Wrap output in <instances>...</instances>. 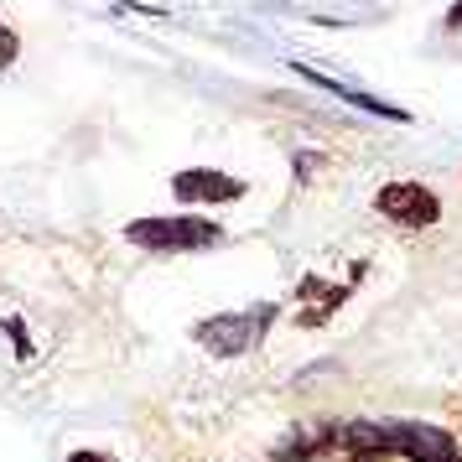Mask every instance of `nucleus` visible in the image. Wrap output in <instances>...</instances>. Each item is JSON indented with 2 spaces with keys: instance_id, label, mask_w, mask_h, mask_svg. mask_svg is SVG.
<instances>
[{
  "instance_id": "obj_9",
  "label": "nucleus",
  "mask_w": 462,
  "mask_h": 462,
  "mask_svg": "<svg viewBox=\"0 0 462 462\" xmlns=\"http://www.w3.org/2000/svg\"><path fill=\"white\" fill-rule=\"evenodd\" d=\"M16 52H22L16 32H11V26H0V68H5V63H16Z\"/></svg>"
},
{
  "instance_id": "obj_3",
  "label": "nucleus",
  "mask_w": 462,
  "mask_h": 462,
  "mask_svg": "<svg viewBox=\"0 0 462 462\" xmlns=\"http://www.w3.org/2000/svg\"><path fill=\"white\" fill-rule=\"evenodd\" d=\"M374 208L400 229H426V224L441 218V198L431 188H420V182H390V188L374 192Z\"/></svg>"
},
{
  "instance_id": "obj_5",
  "label": "nucleus",
  "mask_w": 462,
  "mask_h": 462,
  "mask_svg": "<svg viewBox=\"0 0 462 462\" xmlns=\"http://www.w3.org/2000/svg\"><path fill=\"white\" fill-rule=\"evenodd\" d=\"M171 192L182 208H208V203H234L245 198V182L229 177V171H213V167H182L171 177Z\"/></svg>"
},
{
  "instance_id": "obj_4",
  "label": "nucleus",
  "mask_w": 462,
  "mask_h": 462,
  "mask_svg": "<svg viewBox=\"0 0 462 462\" xmlns=\"http://www.w3.org/2000/svg\"><path fill=\"white\" fill-rule=\"evenodd\" d=\"M390 426V452L411 462H462V447L441 426H426V420H384Z\"/></svg>"
},
{
  "instance_id": "obj_2",
  "label": "nucleus",
  "mask_w": 462,
  "mask_h": 462,
  "mask_svg": "<svg viewBox=\"0 0 462 462\" xmlns=\"http://www.w3.org/2000/svg\"><path fill=\"white\" fill-rule=\"evenodd\" d=\"M275 322V307L265 301V307H250V312H229V317H208V322H198L192 333H198V343L208 348V354L218 358H239L250 354L254 343L265 337V328Z\"/></svg>"
},
{
  "instance_id": "obj_11",
  "label": "nucleus",
  "mask_w": 462,
  "mask_h": 462,
  "mask_svg": "<svg viewBox=\"0 0 462 462\" xmlns=\"http://www.w3.org/2000/svg\"><path fill=\"white\" fill-rule=\"evenodd\" d=\"M68 462H115V457H105V452H73Z\"/></svg>"
},
{
  "instance_id": "obj_10",
  "label": "nucleus",
  "mask_w": 462,
  "mask_h": 462,
  "mask_svg": "<svg viewBox=\"0 0 462 462\" xmlns=\"http://www.w3.org/2000/svg\"><path fill=\"white\" fill-rule=\"evenodd\" d=\"M5 333H11V343H16V354H32V343H26V328H22V317H11V322H5Z\"/></svg>"
},
{
  "instance_id": "obj_8",
  "label": "nucleus",
  "mask_w": 462,
  "mask_h": 462,
  "mask_svg": "<svg viewBox=\"0 0 462 462\" xmlns=\"http://www.w3.org/2000/svg\"><path fill=\"white\" fill-rule=\"evenodd\" d=\"M343 99H348L354 109H364V115H374V120H395V125H411V109L384 105V99H374V94H358V88H348Z\"/></svg>"
},
{
  "instance_id": "obj_7",
  "label": "nucleus",
  "mask_w": 462,
  "mask_h": 462,
  "mask_svg": "<svg viewBox=\"0 0 462 462\" xmlns=\"http://www.w3.org/2000/svg\"><path fill=\"white\" fill-rule=\"evenodd\" d=\"M322 447H333V426H296L291 437L275 447V462H301V457H317Z\"/></svg>"
},
{
  "instance_id": "obj_12",
  "label": "nucleus",
  "mask_w": 462,
  "mask_h": 462,
  "mask_svg": "<svg viewBox=\"0 0 462 462\" xmlns=\"http://www.w3.org/2000/svg\"><path fill=\"white\" fill-rule=\"evenodd\" d=\"M447 26H452V32H457V26H462V0H457V5H452V11H447Z\"/></svg>"
},
{
  "instance_id": "obj_6",
  "label": "nucleus",
  "mask_w": 462,
  "mask_h": 462,
  "mask_svg": "<svg viewBox=\"0 0 462 462\" xmlns=\"http://www.w3.org/2000/svg\"><path fill=\"white\" fill-rule=\"evenodd\" d=\"M333 447H343L348 457H384L390 452V426H379V420H343V426H333Z\"/></svg>"
},
{
  "instance_id": "obj_1",
  "label": "nucleus",
  "mask_w": 462,
  "mask_h": 462,
  "mask_svg": "<svg viewBox=\"0 0 462 462\" xmlns=\"http://www.w3.org/2000/svg\"><path fill=\"white\" fill-rule=\"evenodd\" d=\"M125 239L151 254H182V250H213L224 239V224L198 218V213H171V218H135L125 224Z\"/></svg>"
}]
</instances>
